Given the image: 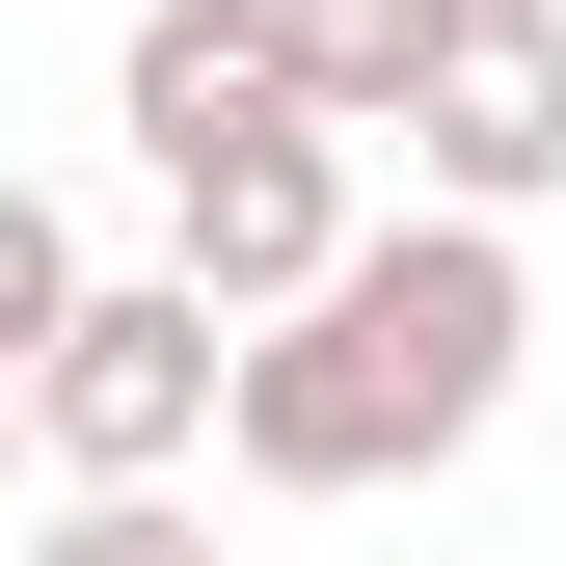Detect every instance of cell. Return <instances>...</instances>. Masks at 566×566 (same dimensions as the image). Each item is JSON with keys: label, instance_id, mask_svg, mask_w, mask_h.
Here are the masks:
<instances>
[{"label": "cell", "instance_id": "cell-1", "mask_svg": "<svg viewBox=\"0 0 566 566\" xmlns=\"http://www.w3.org/2000/svg\"><path fill=\"white\" fill-rule=\"evenodd\" d=\"M513 350H539L513 217H378V270H350L324 324H270V350H243V485H297V513L432 485V459H485Z\"/></svg>", "mask_w": 566, "mask_h": 566}, {"label": "cell", "instance_id": "cell-2", "mask_svg": "<svg viewBox=\"0 0 566 566\" xmlns=\"http://www.w3.org/2000/svg\"><path fill=\"white\" fill-rule=\"evenodd\" d=\"M28 459H54V485H189V459H243V324L189 297V270L82 297V324L28 350Z\"/></svg>", "mask_w": 566, "mask_h": 566}, {"label": "cell", "instance_id": "cell-3", "mask_svg": "<svg viewBox=\"0 0 566 566\" xmlns=\"http://www.w3.org/2000/svg\"><path fill=\"white\" fill-rule=\"evenodd\" d=\"M108 135H135L163 189H217V163H270V135H324L297 0H163V28H135V82H108Z\"/></svg>", "mask_w": 566, "mask_h": 566}, {"label": "cell", "instance_id": "cell-4", "mask_svg": "<svg viewBox=\"0 0 566 566\" xmlns=\"http://www.w3.org/2000/svg\"><path fill=\"white\" fill-rule=\"evenodd\" d=\"M163 217H189L163 270H189V297H217L243 350H270V324H324L350 270H378V217H350V135H270V163H217V189H163Z\"/></svg>", "mask_w": 566, "mask_h": 566}, {"label": "cell", "instance_id": "cell-5", "mask_svg": "<svg viewBox=\"0 0 566 566\" xmlns=\"http://www.w3.org/2000/svg\"><path fill=\"white\" fill-rule=\"evenodd\" d=\"M566 189V0H485L432 82V217H539Z\"/></svg>", "mask_w": 566, "mask_h": 566}, {"label": "cell", "instance_id": "cell-6", "mask_svg": "<svg viewBox=\"0 0 566 566\" xmlns=\"http://www.w3.org/2000/svg\"><path fill=\"white\" fill-rule=\"evenodd\" d=\"M459 28H485V0H297V54H324V135H432Z\"/></svg>", "mask_w": 566, "mask_h": 566}, {"label": "cell", "instance_id": "cell-7", "mask_svg": "<svg viewBox=\"0 0 566 566\" xmlns=\"http://www.w3.org/2000/svg\"><path fill=\"white\" fill-rule=\"evenodd\" d=\"M28 566H217V513H189V485H54Z\"/></svg>", "mask_w": 566, "mask_h": 566}]
</instances>
